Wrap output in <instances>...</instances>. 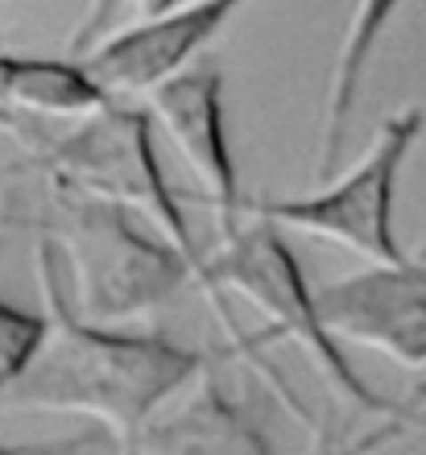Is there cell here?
<instances>
[{
    "label": "cell",
    "instance_id": "obj_1",
    "mask_svg": "<svg viewBox=\"0 0 426 455\" xmlns=\"http://www.w3.org/2000/svg\"><path fill=\"white\" fill-rule=\"evenodd\" d=\"M34 282L46 331L21 377L0 394V406L79 414L104 427L120 451H129L141 422L170 394H178L207 360L190 347L162 339L157 331L125 336V331L79 319L67 307L59 269H54V244L42 232L34 240Z\"/></svg>",
    "mask_w": 426,
    "mask_h": 455
},
{
    "label": "cell",
    "instance_id": "obj_2",
    "mask_svg": "<svg viewBox=\"0 0 426 455\" xmlns=\"http://www.w3.org/2000/svg\"><path fill=\"white\" fill-rule=\"evenodd\" d=\"M42 236L71 269L75 315L95 327L154 315L195 277L166 240L137 232L125 207L59 179H46Z\"/></svg>",
    "mask_w": 426,
    "mask_h": 455
},
{
    "label": "cell",
    "instance_id": "obj_3",
    "mask_svg": "<svg viewBox=\"0 0 426 455\" xmlns=\"http://www.w3.org/2000/svg\"><path fill=\"white\" fill-rule=\"evenodd\" d=\"M220 290L249 302L269 323V336L290 339L310 360V369L319 372L335 402H348L365 414H385L393 422H414L410 406H398L377 389H368L360 372L348 364L340 336L319 311V294H310L307 277L273 220L245 207L240 224L232 232H220V249L207 257V294L220 299Z\"/></svg>",
    "mask_w": 426,
    "mask_h": 455
},
{
    "label": "cell",
    "instance_id": "obj_4",
    "mask_svg": "<svg viewBox=\"0 0 426 455\" xmlns=\"http://www.w3.org/2000/svg\"><path fill=\"white\" fill-rule=\"evenodd\" d=\"M42 179H59L145 216L157 228V236L190 265V274L207 286V257L190 236L187 216L157 166L149 112L133 108L129 100H108L95 112L79 116L71 132H62L59 141L42 149Z\"/></svg>",
    "mask_w": 426,
    "mask_h": 455
},
{
    "label": "cell",
    "instance_id": "obj_5",
    "mask_svg": "<svg viewBox=\"0 0 426 455\" xmlns=\"http://www.w3.org/2000/svg\"><path fill=\"white\" fill-rule=\"evenodd\" d=\"M422 129L426 112L418 104H406L381 120L360 162L340 182H323L315 195L298 199H257L245 207L273 220L277 228L340 244L368 265L402 261L406 249L393 232V199H398V174L406 157L414 154Z\"/></svg>",
    "mask_w": 426,
    "mask_h": 455
},
{
    "label": "cell",
    "instance_id": "obj_6",
    "mask_svg": "<svg viewBox=\"0 0 426 455\" xmlns=\"http://www.w3.org/2000/svg\"><path fill=\"white\" fill-rule=\"evenodd\" d=\"M319 311L340 344L373 347L402 369H426V249L323 286Z\"/></svg>",
    "mask_w": 426,
    "mask_h": 455
},
{
    "label": "cell",
    "instance_id": "obj_7",
    "mask_svg": "<svg viewBox=\"0 0 426 455\" xmlns=\"http://www.w3.org/2000/svg\"><path fill=\"white\" fill-rule=\"evenodd\" d=\"M240 4L245 0H182L178 9L137 17L129 29L108 34L79 62L112 100L149 96L170 75L187 71Z\"/></svg>",
    "mask_w": 426,
    "mask_h": 455
},
{
    "label": "cell",
    "instance_id": "obj_8",
    "mask_svg": "<svg viewBox=\"0 0 426 455\" xmlns=\"http://www.w3.org/2000/svg\"><path fill=\"white\" fill-rule=\"evenodd\" d=\"M149 120L170 137L187 170L212 204L220 232H232L245 216L237 162L224 129V75L215 67H187L149 92Z\"/></svg>",
    "mask_w": 426,
    "mask_h": 455
},
{
    "label": "cell",
    "instance_id": "obj_9",
    "mask_svg": "<svg viewBox=\"0 0 426 455\" xmlns=\"http://www.w3.org/2000/svg\"><path fill=\"white\" fill-rule=\"evenodd\" d=\"M125 455H273L245 410L228 402L215 372L203 364L178 394L141 422Z\"/></svg>",
    "mask_w": 426,
    "mask_h": 455
},
{
    "label": "cell",
    "instance_id": "obj_10",
    "mask_svg": "<svg viewBox=\"0 0 426 455\" xmlns=\"http://www.w3.org/2000/svg\"><path fill=\"white\" fill-rule=\"evenodd\" d=\"M398 9H402V0H356L352 4V17H348V29H343V42H340L335 62H332L327 96H323L319 132H315V157H310L315 182L332 179L335 157H340L348 124H352L356 96H360L365 71H368V62H373V50H377L381 34L390 29Z\"/></svg>",
    "mask_w": 426,
    "mask_h": 455
},
{
    "label": "cell",
    "instance_id": "obj_11",
    "mask_svg": "<svg viewBox=\"0 0 426 455\" xmlns=\"http://www.w3.org/2000/svg\"><path fill=\"white\" fill-rule=\"evenodd\" d=\"M108 92L79 59H29L0 50V112L4 116H87Z\"/></svg>",
    "mask_w": 426,
    "mask_h": 455
},
{
    "label": "cell",
    "instance_id": "obj_12",
    "mask_svg": "<svg viewBox=\"0 0 426 455\" xmlns=\"http://www.w3.org/2000/svg\"><path fill=\"white\" fill-rule=\"evenodd\" d=\"M42 331H46L42 315H29L0 299V394L21 377V369L34 356L37 339H42Z\"/></svg>",
    "mask_w": 426,
    "mask_h": 455
},
{
    "label": "cell",
    "instance_id": "obj_13",
    "mask_svg": "<svg viewBox=\"0 0 426 455\" xmlns=\"http://www.w3.org/2000/svg\"><path fill=\"white\" fill-rule=\"evenodd\" d=\"M129 9L137 12V0H92V4L84 9V17H79V25L71 29V54L75 59L92 54Z\"/></svg>",
    "mask_w": 426,
    "mask_h": 455
},
{
    "label": "cell",
    "instance_id": "obj_14",
    "mask_svg": "<svg viewBox=\"0 0 426 455\" xmlns=\"http://www.w3.org/2000/svg\"><path fill=\"white\" fill-rule=\"evenodd\" d=\"M398 427H406V422H390V427H385V431L368 435V439H360V443H356V447H335L332 455H368V451H377V447L385 443V439H390V435L398 431Z\"/></svg>",
    "mask_w": 426,
    "mask_h": 455
},
{
    "label": "cell",
    "instance_id": "obj_15",
    "mask_svg": "<svg viewBox=\"0 0 426 455\" xmlns=\"http://www.w3.org/2000/svg\"><path fill=\"white\" fill-rule=\"evenodd\" d=\"M182 0H137V12L141 17H154V12H166V9H178Z\"/></svg>",
    "mask_w": 426,
    "mask_h": 455
},
{
    "label": "cell",
    "instance_id": "obj_16",
    "mask_svg": "<svg viewBox=\"0 0 426 455\" xmlns=\"http://www.w3.org/2000/svg\"><path fill=\"white\" fill-rule=\"evenodd\" d=\"M0 132H9V137H21V120H12V116H4V112H0Z\"/></svg>",
    "mask_w": 426,
    "mask_h": 455
}]
</instances>
